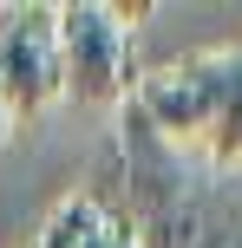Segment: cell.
Segmentation results:
<instances>
[{
    "instance_id": "obj_1",
    "label": "cell",
    "mask_w": 242,
    "mask_h": 248,
    "mask_svg": "<svg viewBox=\"0 0 242 248\" xmlns=\"http://www.w3.org/2000/svg\"><path fill=\"white\" fill-rule=\"evenodd\" d=\"M157 144H196L216 170L242 163V46H216L151 72L131 98Z\"/></svg>"
},
{
    "instance_id": "obj_2",
    "label": "cell",
    "mask_w": 242,
    "mask_h": 248,
    "mask_svg": "<svg viewBox=\"0 0 242 248\" xmlns=\"http://www.w3.org/2000/svg\"><path fill=\"white\" fill-rule=\"evenodd\" d=\"M144 7H105V0H65L59 20V92L79 105H118L131 92V20Z\"/></svg>"
},
{
    "instance_id": "obj_3",
    "label": "cell",
    "mask_w": 242,
    "mask_h": 248,
    "mask_svg": "<svg viewBox=\"0 0 242 248\" xmlns=\"http://www.w3.org/2000/svg\"><path fill=\"white\" fill-rule=\"evenodd\" d=\"M52 98H65L59 92V20H52V7L13 0V7H0V111L33 118Z\"/></svg>"
},
{
    "instance_id": "obj_4",
    "label": "cell",
    "mask_w": 242,
    "mask_h": 248,
    "mask_svg": "<svg viewBox=\"0 0 242 248\" xmlns=\"http://www.w3.org/2000/svg\"><path fill=\"white\" fill-rule=\"evenodd\" d=\"M39 248H138V235L118 216H105L92 196H65L39 229Z\"/></svg>"
},
{
    "instance_id": "obj_5",
    "label": "cell",
    "mask_w": 242,
    "mask_h": 248,
    "mask_svg": "<svg viewBox=\"0 0 242 248\" xmlns=\"http://www.w3.org/2000/svg\"><path fill=\"white\" fill-rule=\"evenodd\" d=\"M0 137H7V111H0Z\"/></svg>"
}]
</instances>
